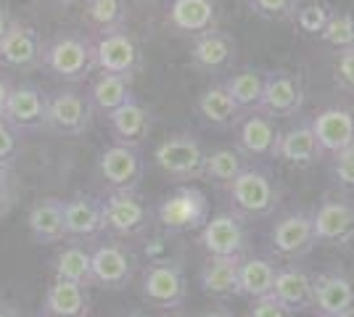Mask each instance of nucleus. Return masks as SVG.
<instances>
[{"instance_id":"obj_1","label":"nucleus","mask_w":354,"mask_h":317,"mask_svg":"<svg viewBox=\"0 0 354 317\" xmlns=\"http://www.w3.org/2000/svg\"><path fill=\"white\" fill-rule=\"evenodd\" d=\"M40 66H45V72L61 82H69V85L85 82L98 69L93 37L80 32H59L43 46Z\"/></svg>"},{"instance_id":"obj_2","label":"nucleus","mask_w":354,"mask_h":317,"mask_svg":"<svg viewBox=\"0 0 354 317\" xmlns=\"http://www.w3.org/2000/svg\"><path fill=\"white\" fill-rule=\"evenodd\" d=\"M153 162L172 180H198V177H204L207 151L196 135L175 133V135L164 137L156 146Z\"/></svg>"},{"instance_id":"obj_3","label":"nucleus","mask_w":354,"mask_h":317,"mask_svg":"<svg viewBox=\"0 0 354 317\" xmlns=\"http://www.w3.org/2000/svg\"><path fill=\"white\" fill-rule=\"evenodd\" d=\"M159 225L167 233H193L209 222V198L196 185H180L156 209Z\"/></svg>"},{"instance_id":"obj_4","label":"nucleus","mask_w":354,"mask_h":317,"mask_svg":"<svg viewBox=\"0 0 354 317\" xmlns=\"http://www.w3.org/2000/svg\"><path fill=\"white\" fill-rule=\"evenodd\" d=\"M230 201L241 217H270L278 209L281 193L272 177L259 166H246L236 180L227 185Z\"/></svg>"},{"instance_id":"obj_5","label":"nucleus","mask_w":354,"mask_h":317,"mask_svg":"<svg viewBox=\"0 0 354 317\" xmlns=\"http://www.w3.org/2000/svg\"><path fill=\"white\" fill-rule=\"evenodd\" d=\"M140 296L148 307L156 309H175L185 302L188 296V280L185 272L177 262L169 259H159L143 272V286H140Z\"/></svg>"},{"instance_id":"obj_6","label":"nucleus","mask_w":354,"mask_h":317,"mask_svg":"<svg viewBox=\"0 0 354 317\" xmlns=\"http://www.w3.org/2000/svg\"><path fill=\"white\" fill-rule=\"evenodd\" d=\"M93 106L88 95L72 88H61L56 93H48V119L45 130H53L59 135H82L90 127Z\"/></svg>"},{"instance_id":"obj_7","label":"nucleus","mask_w":354,"mask_h":317,"mask_svg":"<svg viewBox=\"0 0 354 317\" xmlns=\"http://www.w3.org/2000/svg\"><path fill=\"white\" fill-rule=\"evenodd\" d=\"M98 169H101V177H104L111 191L138 193L140 180L146 175V162H143L140 148L111 143L98 156Z\"/></svg>"},{"instance_id":"obj_8","label":"nucleus","mask_w":354,"mask_h":317,"mask_svg":"<svg viewBox=\"0 0 354 317\" xmlns=\"http://www.w3.org/2000/svg\"><path fill=\"white\" fill-rule=\"evenodd\" d=\"M148 225H151V209L138 193L111 191L104 198V230L122 238H135L146 233Z\"/></svg>"},{"instance_id":"obj_9","label":"nucleus","mask_w":354,"mask_h":317,"mask_svg":"<svg viewBox=\"0 0 354 317\" xmlns=\"http://www.w3.org/2000/svg\"><path fill=\"white\" fill-rule=\"evenodd\" d=\"M3 119L8 122L19 135H30V133L45 130L48 93L37 82H19V85H14Z\"/></svg>"},{"instance_id":"obj_10","label":"nucleus","mask_w":354,"mask_h":317,"mask_svg":"<svg viewBox=\"0 0 354 317\" xmlns=\"http://www.w3.org/2000/svg\"><path fill=\"white\" fill-rule=\"evenodd\" d=\"M304 104V90H301V79L288 72V69H272L265 72V90L259 108L272 119H294L301 111Z\"/></svg>"},{"instance_id":"obj_11","label":"nucleus","mask_w":354,"mask_h":317,"mask_svg":"<svg viewBox=\"0 0 354 317\" xmlns=\"http://www.w3.org/2000/svg\"><path fill=\"white\" fill-rule=\"evenodd\" d=\"M246 243H249V233L238 211L214 214L201 227V246L207 249L209 257H243Z\"/></svg>"},{"instance_id":"obj_12","label":"nucleus","mask_w":354,"mask_h":317,"mask_svg":"<svg viewBox=\"0 0 354 317\" xmlns=\"http://www.w3.org/2000/svg\"><path fill=\"white\" fill-rule=\"evenodd\" d=\"M43 37L37 27L27 21H14L11 30L0 37V66L30 72L43 64Z\"/></svg>"},{"instance_id":"obj_13","label":"nucleus","mask_w":354,"mask_h":317,"mask_svg":"<svg viewBox=\"0 0 354 317\" xmlns=\"http://www.w3.org/2000/svg\"><path fill=\"white\" fill-rule=\"evenodd\" d=\"M93 46H95V66L104 75L127 77V79L135 75L138 61H140V50L130 37L127 27L114 32H101L93 40Z\"/></svg>"},{"instance_id":"obj_14","label":"nucleus","mask_w":354,"mask_h":317,"mask_svg":"<svg viewBox=\"0 0 354 317\" xmlns=\"http://www.w3.org/2000/svg\"><path fill=\"white\" fill-rule=\"evenodd\" d=\"M281 140V127L272 117L262 111H249L236 127V148L246 159H267L275 156Z\"/></svg>"},{"instance_id":"obj_15","label":"nucleus","mask_w":354,"mask_h":317,"mask_svg":"<svg viewBox=\"0 0 354 317\" xmlns=\"http://www.w3.org/2000/svg\"><path fill=\"white\" fill-rule=\"evenodd\" d=\"M270 241H272V251L278 257H307L317 243L315 241V227H312V214L310 211H291V214L281 217L270 233Z\"/></svg>"},{"instance_id":"obj_16","label":"nucleus","mask_w":354,"mask_h":317,"mask_svg":"<svg viewBox=\"0 0 354 317\" xmlns=\"http://www.w3.org/2000/svg\"><path fill=\"white\" fill-rule=\"evenodd\" d=\"M315 241L328 246H346L354 241V204L328 198L312 211Z\"/></svg>"},{"instance_id":"obj_17","label":"nucleus","mask_w":354,"mask_h":317,"mask_svg":"<svg viewBox=\"0 0 354 317\" xmlns=\"http://www.w3.org/2000/svg\"><path fill=\"white\" fill-rule=\"evenodd\" d=\"M93 257V286L119 291L135 275V259L122 243H101L90 251Z\"/></svg>"},{"instance_id":"obj_18","label":"nucleus","mask_w":354,"mask_h":317,"mask_svg":"<svg viewBox=\"0 0 354 317\" xmlns=\"http://www.w3.org/2000/svg\"><path fill=\"white\" fill-rule=\"evenodd\" d=\"M238 59V43L233 35L222 30L204 32L198 37H193L191 46V61L196 69L207 72V75H220L233 69Z\"/></svg>"},{"instance_id":"obj_19","label":"nucleus","mask_w":354,"mask_h":317,"mask_svg":"<svg viewBox=\"0 0 354 317\" xmlns=\"http://www.w3.org/2000/svg\"><path fill=\"white\" fill-rule=\"evenodd\" d=\"M315 137L323 153H339L354 146V111L344 106H328L310 117Z\"/></svg>"},{"instance_id":"obj_20","label":"nucleus","mask_w":354,"mask_h":317,"mask_svg":"<svg viewBox=\"0 0 354 317\" xmlns=\"http://www.w3.org/2000/svg\"><path fill=\"white\" fill-rule=\"evenodd\" d=\"M167 24L180 35L198 37L204 32L217 30V3L214 0H167L164 8Z\"/></svg>"},{"instance_id":"obj_21","label":"nucleus","mask_w":354,"mask_h":317,"mask_svg":"<svg viewBox=\"0 0 354 317\" xmlns=\"http://www.w3.org/2000/svg\"><path fill=\"white\" fill-rule=\"evenodd\" d=\"M320 156H323V151H320V143L315 137L310 119H296L291 127L281 130L275 159H281L296 169H307V166L317 164Z\"/></svg>"},{"instance_id":"obj_22","label":"nucleus","mask_w":354,"mask_h":317,"mask_svg":"<svg viewBox=\"0 0 354 317\" xmlns=\"http://www.w3.org/2000/svg\"><path fill=\"white\" fill-rule=\"evenodd\" d=\"M312 309L323 317L354 315V280L341 272H323L315 278Z\"/></svg>"},{"instance_id":"obj_23","label":"nucleus","mask_w":354,"mask_h":317,"mask_svg":"<svg viewBox=\"0 0 354 317\" xmlns=\"http://www.w3.org/2000/svg\"><path fill=\"white\" fill-rule=\"evenodd\" d=\"M64 227L66 238L88 241L104 233V201L88 193H77L64 201Z\"/></svg>"},{"instance_id":"obj_24","label":"nucleus","mask_w":354,"mask_h":317,"mask_svg":"<svg viewBox=\"0 0 354 317\" xmlns=\"http://www.w3.org/2000/svg\"><path fill=\"white\" fill-rule=\"evenodd\" d=\"M275 302H281L291 315L307 312L315 302V278H310L299 267H278L275 286L270 294Z\"/></svg>"},{"instance_id":"obj_25","label":"nucleus","mask_w":354,"mask_h":317,"mask_svg":"<svg viewBox=\"0 0 354 317\" xmlns=\"http://www.w3.org/2000/svg\"><path fill=\"white\" fill-rule=\"evenodd\" d=\"M106 119H109V130L114 135V143H122V146L140 148V143L151 133V111L135 95L127 104L119 106L114 114H109Z\"/></svg>"},{"instance_id":"obj_26","label":"nucleus","mask_w":354,"mask_h":317,"mask_svg":"<svg viewBox=\"0 0 354 317\" xmlns=\"http://www.w3.org/2000/svg\"><path fill=\"white\" fill-rule=\"evenodd\" d=\"M45 317H88L90 315V296L88 288L66 283V280H53L45 291L43 299Z\"/></svg>"},{"instance_id":"obj_27","label":"nucleus","mask_w":354,"mask_h":317,"mask_svg":"<svg viewBox=\"0 0 354 317\" xmlns=\"http://www.w3.org/2000/svg\"><path fill=\"white\" fill-rule=\"evenodd\" d=\"M27 225L35 243H61L66 238L64 227V201L61 198H40L30 209Z\"/></svg>"},{"instance_id":"obj_28","label":"nucleus","mask_w":354,"mask_h":317,"mask_svg":"<svg viewBox=\"0 0 354 317\" xmlns=\"http://www.w3.org/2000/svg\"><path fill=\"white\" fill-rule=\"evenodd\" d=\"M196 106H198L201 119L212 124V127H220V130L238 127V122L246 117V111H241V106L227 95V90L222 88V82L209 85L207 90L198 95V104Z\"/></svg>"},{"instance_id":"obj_29","label":"nucleus","mask_w":354,"mask_h":317,"mask_svg":"<svg viewBox=\"0 0 354 317\" xmlns=\"http://www.w3.org/2000/svg\"><path fill=\"white\" fill-rule=\"evenodd\" d=\"M243 257H209L198 272L204 294L214 299H227L238 294V267Z\"/></svg>"},{"instance_id":"obj_30","label":"nucleus","mask_w":354,"mask_h":317,"mask_svg":"<svg viewBox=\"0 0 354 317\" xmlns=\"http://www.w3.org/2000/svg\"><path fill=\"white\" fill-rule=\"evenodd\" d=\"M278 267L267 257H243L238 267V294L249 299H262L272 294Z\"/></svg>"},{"instance_id":"obj_31","label":"nucleus","mask_w":354,"mask_h":317,"mask_svg":"<svg viewBox=\"0 0 354 317\" xmlns=\"http://www.w3.org/2000/svg\"><path fill=\"white\" fill-rule=\"evenodd\" d=\"M133 98V85L127 77H117V75H101L90 82L88 90V101L93 106V111H101L104 117L114 114L119 106L127 104Z\"/></svg>"},{"instance_id":"obj_32","label":"nucleus","mask_w":354,"mask_h":317,"mask_svg":"<svg viewBox=\"0 0 354 317\" xmlns=\"http://www.w3.org/2000/svg\"><path fill=\"white\" fill-rule=\"evenodd\" d=\"M222 88L227 90V95L241 106V111H257L259 101H262V90H265V72L254 69V66H243L238 72L222 79Z\"/></svg>"},{"instance_id":"obj_33","label":"nucleus","mask_w":354,"mask_h":317,"mask_svg":"<svg viewBox=\"0 0 354 317\" xmlns=\"http://www.w3.org/2000/svg\"><path fill=\"white\" fill-rule=\"evenodd\" d=\"M56 280H66V283H77V286H93V257L85 246L72 243L64 246L53 265Z\"/></svg>"},{"instance_id":"obj_34","label":"nucleus","mask_w":354,"mask_h":317,"mask_svg":"<svg viewBox=\"0 0 354 317\" xmlns=\"http://www.w3.org/2000/svg\"><path fill=\"white\" fill-rule=\"evenodd\" d=\"M246 156L238 148H217L207 153L204 162V177L214 185H230L238 175L246 169Z\"/></svg>"},{"instance_id":"obj_35","label":"nucleus","mask_w":354,"mask_h":317,"mask_svg":"<svg viewBox=\"0 0 354 317\" xmlns=\"http://www.w3.org/2000/svg\"><path fill=\"white\" fill-rule=\"evenodd\" d=\"M88 19L101 32H114L127 27V3L124 0H85Z\"/></svg>"},{"instance_id":"obj_36","label":"nucleus","mask_w":354,"mask_h":317,"mask_svg":"<svg viewBox=\"0 0 354 317\" xmlns=\"http://www.w3.org/2000/svg\"><path fill=\"white\" fill-rule=\"evenodd\" d=\"M320 40L325 46L344 50V48L354 46V16L346 11H330V19L325 24V30L320 32Z\"/></svg>"},{"instance_id":"obj_37","label":"nucleus","mask_w":354,"mask_h":317,"mask_svg":"<svg viewBox=\"0 0 354 317\" xmlns=\"http://www.w3.org/2000/svg\"><path fill=\"white\" fill-rule=\"evenodd\" d=\"M299 0H249V8L254 16L267 19V21H286L294 19L299 11Z\"/></svg>"},{"instance_id":"obj_38","label":"nucleus","mask_w":354,"mask_h":317,"mask_svg":"<svg viewBox=\"0 0 354 317\" xmlns=\"http://www.w3.org/2000/svg\"><path fill=\"white\" fill-rule=\"evenodd\" d=\"M328 19H330V11L323 3H304V6H299V11L294 16L296 27L307 35H320L328 24Z\"/></svg>"},{"instance_id":"obj_39","label":"nucleus","mask_w":354,"mask_h":317,"mask_svg":"<svg viewBox=\"0 0 354 317\" xmlns=\"http://www.w3.org/2000/svg\"><path fill=\"white\" fill-rule=\"evenodd\" d=\"M333 82L336 88L344 93L354 95V46L336 50V61H333Z\"/></svg>"},{"instance_id":"obj_40","label":"nucleus","mask_w":354,"mask_h":317,"mask_svg":"<svg viewBox=\"0 0 354 317\" xmlns=\"http://www.w3.org/2000/svg\"><path fill=\"white\" fill-rule=\"evenodd\" d=\"M330 175H333L336 185H341L344 191H354V146L333 153V159H330Z\"/></svg>"},{"instance_id":"obj_41","label":"nucleus","mask_w":354,"mask_h":317,"mask_svg":"<svg viewBox=\"0 0 354 317\" xmlns=\"http://www.w3.org/2000/svg\"><path fill=\"white\" fill-rule=\"evenodd\" d=\"M21 148V135L6 119H0V164H14Z\"/></svg>"},{"instance_id":"obj_42","label":"nucleus","mask_w":354,"mask_h":317,"mask_svg":"<svg viewBox=\"0 0 354 317\" xmlns=\"http://www.w3.org/2000/svg\"><path fill=\"white\" fill-rule=\"evenodd\" d=\"M249 317H294V315L281 302H275L272 296H262V299H254Z\"/></svg>"},{"instance_id":"obj_43","label":"nucleus","mask_w":354,"mask_h":317,"mask_svg":"<svg viewBox=\"0 0 354 317\" xmlns=\"http://www.w3.org/2000/svg\"><path fill=\"white\" fill-rule=\"evenodd\" d=\"M14 175H11V164H0V214L11 209L14 204Z\"/></svg>"},{"instance_id":"obj_44","label":"nucleus","mask_w":354,"mask_h":317,"mask_svg":"<svg viewBox=\"0 0 354 317\" xmlns=\"http://www.w3.org/2000/svg\"><path fill=\"white\" fill-rule=\"evenodd\" d=\"M11 90H14V82H11V77L0 72V119H3V114H6V106H8Z\"/></svg>"},{"instance_id":"obj_45","label":"nucleus","mask_w":354,"mask_h":317,"mask_svg":"<svg viewBox=\"0 0 354 317\" xmlns=\"http://www.w3.org/2000/svg\"><path fill=\"white\" fill-rule=\"evenodd\" d=\"M14 21H16V19L11 16L8 6H3V3H0V37H3V35H6L8 30H11V24H14Z\"/></svg>"},{"instance_id":"obj_46","label":"nucleus","mask_w":354,"mask_h":317,"mask_svg":"<svg viewBox=\"0 0 354 317\" xmlns=\"http://www.w3.org/2000/svg\"><path fill=\"white\" fill-rule=\"evenodd\" d=\"M0 317H21V315L16 312V307H14V304L0 302Z\"/></svg>"},{"instance_id":"obj_47","label":"nucleus","mask_w":354,"mask_h":317,"mask_svg":"<svg viewBox=\"0 0 354 317\" xmlns=\"http://www.w3.org/2000/svg\"><path fill=\"white\" fill-rule=\"evenodd\" d=\"M45 3H50V6H69L74 0H45Z\"/></svg>"},{"instance_id":"obj_48","label":"nucleus","mask_w":354,"mask_h":317,"mask_svg":"<svg viewBox=\"0 0 354 317\" xmlns=\"http://www.w3.org/2000/svg\"><path fill=\"white\" fill-rule=\"evenodd\" d=\"M201 317H230L227 312H207V315H201Z\"/></svg>"},{"instance_id":"obj_49","label":"nucleus","mask_w":354,"mask_h":317,"mask_svg":"<svg viewBox=\"0 0 354 317\" xmlns=\"http://www.w3.org/2000/svg\"><path fill=\"white\" fill-rule=\"evenodd\" d=\"M127 317H143V315H140V312H133V315H127Z\"/></svg>"},{"instance_id":"obj_50","label":"nucleus","mask_w":354,"mask_h":317,"mask_svg":"<svg viewBox=\"0 0 354 317\" xmlns=\"http://www.w3.org/2000/svg\"><path fill=\"white\" fill-rule=\"evenodd\" d=\"M169 317H183V315H169Z\"/></svg>"},{"instance_id":"obj_51","label":"nucleus","mask_w":354,"mask_h":317,"mask_svg":"<svg viewBox=\"0 0 354 317\" xmlns=\"http://www.w3.org/2000/svg\"><path fill=\"white\" fill-rule=\"evenodd\" d=\"M344 317H354V315H344Z\"/></svg>"}]
</instances>
